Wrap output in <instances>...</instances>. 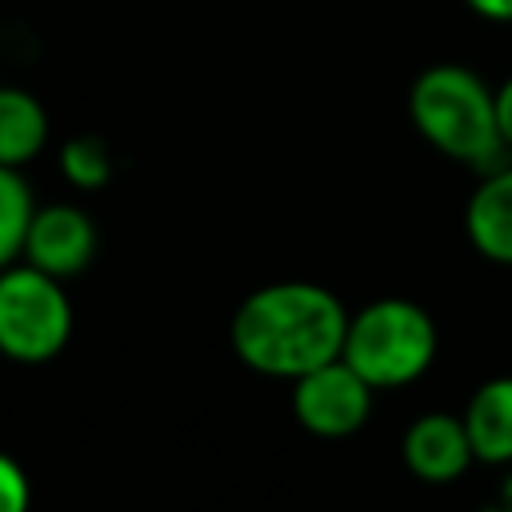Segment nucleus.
Instances as JSON below:
<instances>
[{
  "mask_svg": "<svg viewBox=\"0 0 512 512\" xmlns=\"http://www.w3.org/2000/svg\"><path fill=\"white\" fill-rule=\"evenodd\" d=\"M96 256V224L80 204H44L32 216L28 240H24V264L68 280L80 276Z\"/></svg>",
  "mask_w": 512,
  "mask_h": 512,
  "instance_id": "nucleus-6",
  "label": "nucleus"
},
{
  "mask_svg": "<svg viewBox=\"0 0 512 512\" xmlns=\"http://www.w3.org/2000/svg\"><path fill=\"white\" fill-rule=\"evenodd\" d=\"M36 216V200L20 168L0 164V268L16 264L24 256V240Z\"/></svg>",
  "mask_w": 512,
  "mask_h": 512,
  "instance_id": "nucleus-11",
  "label": "nucleus"
},
{
  "mask_svg": "<svg viewBox=\"0 0 512 512\" xmlns=\"http://www.w3.org/2000/svg\"><path fill=\"white\" fill-rule=\"evenodd\" d=\"M492 512H512V472L500 480V492H496V504H492Z\"/></svg>",
  "mask_w": 512,
  "mask_h": 512,
  "instance_id": "nucleus-16",
  "label": "nucleus"
},
{
  "mask_svg": "<svg viewBox=\"0 0 512 512\" xmlns=\"http://www.w3.org/2000/svg\"><path fill=\"white\" fill-rule=\"evenodd\" d=\"M496 120H500V136H504V148L512 156V76L496 88Z\"/></svg>",
  "mask_w": 512,
  "mask_h": 512,
  "instance_id": "nucleus-14",
  "label": "nucleus"
},
{
  "mask_svg": "<svg viewBox=\"0 0 512 512\" xmlns=\"http://www.w3.org/2000/svg\"><path fill=\"white\" fill-rule=\"evenodd\" d=\"M32 504V484L24 476V468L0 452V512H28Z\"/></svg>",
  "mask_w": 512,
  "mask_h": 512,
  "instance_id": "nucleus-13",
  "label": "nucleus"
},
{
  "mask_svg": "<svg viewBox=\"0 0 512 512\" xmlns=\"http://www.w3.org/2000/svg\"><path fill=\"white\" fill-rule=\"evenodd\" d=\"M400 452H404L408 472L428 480V484H448V480L464 476L468 464L476 460L468 428H464V416H452V412L416 416L408 424V432H404Z\"/></svg>",
  "mask_w": 512,
  "mask_h": 512,
  "instance_id": "nucleus-7",
  "label": "nucleus"
},
{
  "mask_svg": "<svg viewBox=\"0 0 512 512\" xmlns=\"http://www.w3.org/2000/svg\"><path fill=\"white\" fill-rule=\"evenodd\" d=\"M464 232L484 260L512 268V160L480 176L464 204Z\"/></svg>",
  "mask_w": 512,
  "mask_h": 512,
  "instance_id": "nucleus-8",
  "label": "nucleus"
},
{
  "mask_svg": "<svg viewBox=\"0 0 512 512\" xmlns=\"http://www.w3.org/2000/svg\"><path fill=\"white\" fill-rule=\"evenodd\" d=\"M72 336V300L64 280L32 268H0V356L16 364H48Z\"/></svg>",
  "mask_w": 512,
  "mask_h": 512,
  "instance_id": "nucleus-4",
  "label": "nucleus"
},
{
  "mask_svg": "<svg viewBox=\"0 0 512 512\" xmlns=\"http://www.w3.org/2000/svg\"><path fill=\"white\" fill-rule=\"evenodd\" d=\"M348 308L332 288L312 280H276L248 292L228 324L232 352L260 376L300 380L304 372L340 360Z\"/></svg>",
  "mask_w": 512,
  "mask_h": 512,
  "instance_id": "nucleus-1",
  "label": "nucleus"
},
{
  "mask_svg": "<svg viewBox=\"0 0 512 512\" xmlns=\"http://www.w3.org/2000/svg\"><path fill=\"white\" fill-rule=\"evenodd\" d=\"M48 144V112L28 88L0 84V164L24 168Z\"/></svg>",
  "mask_w": 512,
  "mask_h": 512,
  "instance_id": "nucleus-10",
  "label": "nucleus"
},
{
  "mask_svg": "<svg viewBox=\"0 0 512 512\" xmlns=\"http://www.w3.org/2000/svg\"><path fill=\"white\" fill-rule=\"evenodd\" d=\"M436 344V320L416 300L384 296L360 312H348L340 360L380 392L420 380L436 360Z\"/></svg>",
  "mask_w": 512,
  "mask_h": 512,
  "instance_id": "nucleus-3",
  "label": "nucleus"
},
{
  "mask_svg": "<svg viewBox=\"0 0 512 512\" xmlns=\"http://www.w3.org/2000/svg\"><path fill=\"white\" fill-rule=\"evenodd\" d=\"M408 116L420 140L440 156L476 168L480 176L508 164V148L496 120V92L464 64H432L412 80Z\"/></svg>",
  "mask_w": 512,
  "mask_h": 512,
  "instance_id": "nucleus-2",
  "label": "nucleus"
},
{
  "mask_svg": "<svg viewBox=\"0 0 512 512\" xmlns=\"http://www.w3.org/2000/svg\"><path fill=\"white\" fill-rule=\"evenodd\" d=\"M476 16L496 20V24H512V0H464Z\"/></svg>",
  "mask_w": 512,
  "mask_h": 512,
  "instance_id": "nucleus-15",
  "label": "nucleus"
},
{
  "mask_svg": "<svg viewBox=\"0 0 512 512\" xmlns=\"http://www.w3.org/2000/svg\"><path fill=\"white\" fill-rule=\"evenodd\" d=\"M464 428L476 460L512 464V376H492L472 392L464 408Z\"/></svg>",
  "mask_w": 512,
  "mask_h": 512,
  "instance_id": "nucleus-9",
  "label": "nucleus"
},
{
  "mask_svg": "<svg viewBox=\"0 0 512 512\" xmlns=\"http://www.w3.org/2000/svg\"><path fill=\"white\" fill-rule=\"evenodd\" d=\"M484 512H492V508H484Z\"/></svg>",
  "mask_w": 512,
  "mask_h": 512,
  "instance_id": "nucleus-17",
  "label": "nucleus"
},
{
  "mask_svg": "<svg viewBox=\"0 0 512 512\" xmlns=\"http://www.w3.org/2000/svg\"><path fill=\"white\" fill-rule=\"evenodd\" d=\"M60 172L72 188L100 192L116 176V160H112V148L100 136H72L60 148Z\"/></svg>",
  "mask_w": 512,
  "mask_h": 512,
  "instance_id": "nucleus-12",
  "label": "nucleus"
},
{
  "mask_svg": "<svg viewBox=\"0 0 512 512\" xmlns=\"http://www.w3.org/2000/svg\"><path fill=\"white\" fill-rule=\"evenodd\" d=\"M372 384H364L344 360H328L292 380V416L320 440H344L372 416Z\"/></svg>",
  "mask_w": 512,
  "mask_h": 512,
  "instance_id": "nucleus-5",
  "label": "nucleus"
}]
</instances>
